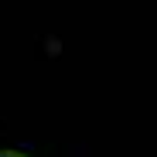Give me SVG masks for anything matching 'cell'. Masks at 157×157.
<instances>
[{
    "label": "cell",
    "mask_w": 157,
    "mask_h": 157,
    "mask_svg": "<svg viewBox=\"0 0 157 157\" xmlns=\"http://www.w3.org/2000/svg\"><path fill=\"white\" fill-rule=\"evenodd\" d=\"M0 157H28V154H21V150H0Z\"/></svg>",
    "instance_id": "1"
}]
</instances>
